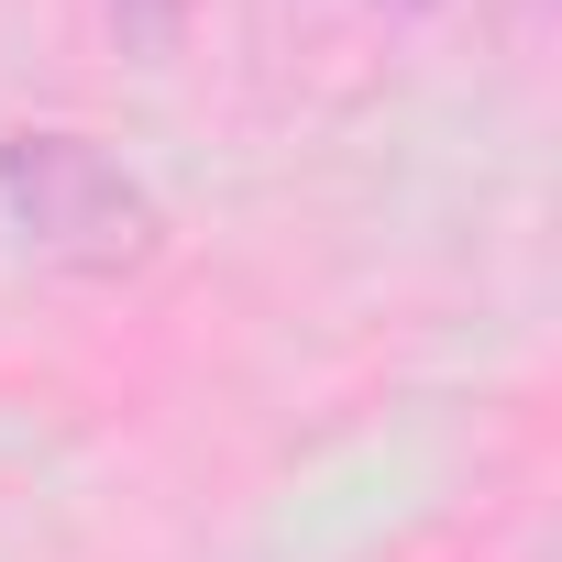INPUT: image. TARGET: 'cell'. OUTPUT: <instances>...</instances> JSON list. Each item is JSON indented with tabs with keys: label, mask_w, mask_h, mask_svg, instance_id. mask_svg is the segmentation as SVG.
Wrapping results in <instances>:
<instances>
[{
	"label": "cell",
	"mask_w": 562,
	"mask_h": 562,
	"mask_svg": "<svg viewBox=\"0 0 562 562\" xmlns=\"http://www.w3.org/2000/svg\"><path fill=\"white\" fill-rule=\"evenodd\" d=\"M0 199H12V221H23L45 254H67V265H144V254H155L144 188H133L100 144H78V133L0 144Z\"/></svg>",
	"instance_id": "6da1fadb"
},
{
	"label": "cell",
	"mask_w": 562,
	"mask_h": 562,
	"mask_svg": "<svg viewBox=\"0 0 562 562\" xmlns=\"http://www.w3.org/2000/svg\"><path fill=\"white\" fill-rule=\"evenodd\" d=\"M111 12H122V34L155 56V45H177V23H188V0H111Z\"/></svg>",
	"instance_id": "7a4b0ae2"
}]
</instances>
